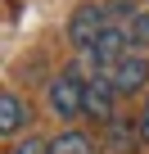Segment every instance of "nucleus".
Instances as JSON below:
<instances>
[{
    "instance_id": "obj_3",
    "label": "nucleus",
    "mask_w": 149,
    "mask_h": 154,
    "mask_svg": "<svg viewBox=\"0 0 149 154\" xmlns=\"http://www.w3.org/2000/svg\"><path fill=\"white\" fill-rule=\"evenodd\" d=\"M131 54V41H127V27H118V23H109L104 32H100V41L91 45V63H95V72H113L122 59Z\"/></svg>"
},
{
    "instance_id": "obj_7",
    "label": "nucleus",
    "mask_w": 149,
    "mask_h": 154,
    "mask_svg": "<svg viewBox=\"0 0 149 154\" xmlns=\"http://www.w3.org/2000/svg\"><path fill=\"white\" fill-rule=\"evenodd\" d=\"M27 118H32V113H27V100H18L14 91H0V136L23 131Z\"/></svg>"
},
{
    "instance_id": "obj_5",
    "label": "nucleus",
    "mask_w": 149,
    "mask_h": 154,
    "mask_svg": "<svg viewBox=\"0 0 149 154\" xmlns=\"http://www.w3.org/2000/svg\"><path fill=\"white\" fill-rule=\"evenodd\" d=\"M113 82H109V72H91V82H86V118H100V122H113Z\"/></svg>"
},
{
    "instance_id": "obj_8",
    "label": "nucleus",
    "mask_w": 149,
    "mask_h": 154,
    "mask_svg": "<svg viewBox=\"0 0 149 154\" xmlns=\"http://www.w3.org/2000/svg\"><path fill=\"white\" fill-rule=\"evenodd\" d=\"M50 154H95V145H91L86 131H63V136L50 140Z\"/></svg>"
},
{
    "instance_id": "obj_2",
    "label": "nucleus",
    "mask_w": 149,
    "mask_h": 154,
    "mask_svg": "<svg viewBox=\"0 0 149 154\" xmlns=\"http://www.w3.org/2000/svg\"><path fill=\"white\" fill-rule=\"evenodd\" d=\"M104 27H109V9H100V5H82V9H72V18H68V45L82 50V54H91V45L100 41Z\"/></svg>"
},
{
    "instance_id": "obj_4",
    "label": "nucleus",
    "mask_w": 149,
    "mask_h": 154,
    "mask_svg": "<svg viewBox=\"0 0 149 154\" xmlns=\"http://www.w3.org/2000/svg\"><path fill=\"white\" fill-rule=\"evenodd\" d=\"M109 82H113L118 95H140V91L149 86V59H145V54H127V59L109 72Z\"/></svg>"
},
{
    "instance_id": "obj_11",
    "label": "nucleus",
    "mask_w": 149,
    "mask_h": 154,
    "mask_svg": "<svg viewBox=\"0 0 149 154\" xmlns=\"http://www.w3.org/2000/svg\"><path fill=\"white\" fill-rule=\"evenodd\" d=\"M136 127H140V145H149V95H145V104H140V118H136Z\"/></svg>"
},
{
    "instance_id": "obj_1",
    "label": "nucleus",
    "mask_w": 149,
    "mask_h": 154,
    "mask_svg": "<svg viewBox=\"0 0 149 154\" xmlns=\"http://www.w3.org/2000/svg\"><path fill=\"white\" fill-rule=\"evenodd\" d=\"M45 100H50V109H54L59 118H82V113H86V82H82V72H77V68L59 72L54 82L45 86Z\"/></svg>"
},
{
    "instance_id": "obj_9",
    "label": "nucleus",
    "mask_w": 149,
    "mask_h": 154,
    "mask_svg": "<svg viewBox=\"0 0 149 154\" xmlns=\"http://www.w3.org/2000/svg\"><path fill=\"white\" fill-rule=\"evenodd\" d=\"M127 41H131V54L149 50V9L131 14V23H127Z\"/></svg>"
},
{
    "instance_id": "obj_6",
    "label": "nucleus",
    "mask_w": 149,
    "mask_h": 154,
    "mask_svg": "<svg viewBox=\"0 0 149 154\" xmlns=\"http://www.w3.org/2000/svg\"><path fill=\"white\" fill-rule=\"evenodd\" d=\"M104 140H109V154H136L140 149V127L131 118H113V122H104Z\"/></svg>"
},
{
    "instance_id": "obj_10",
    "label": "nucleus",
    "mask_w": 149,
    "mask_h": 154,
    "mask_svg": "<svg viewBox=\"0 0 149 154\" xmlns=\"http://www.w3.org/2000/svg\"><path fill=\"white\" fill-rule=\"evenodd\" d=\"M9 154H50V140H41V136H27L23 145H14Z\"/></svg>"
}]
</instances>
